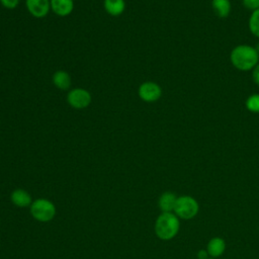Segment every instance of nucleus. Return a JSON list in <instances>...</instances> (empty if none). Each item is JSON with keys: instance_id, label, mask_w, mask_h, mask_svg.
Instances as JSON below:
<instances>
[{"instance_id": "f257e3e1", "label": "nucleus", "mask_w": 259, "mask_h": 259, "mask_svg": "<svg viewBox=\"0 0 259 259\" xmlns=\"http://www.w3.org/2000/svg\"><path fill=\"white\" fill-rule=\"evenodd\" d=\"M231 64L239 71H252L259 63V55L255 47L247 44L236 46L230 54Z\"/></svg>"}, {"instance_id": "f03ea898", "label": "nucleus", "mask_w": 259, "mask_h": 259, "mask_svg": "<svg viewBox=\"0 0 259 259\" xmlns=\"http://www.w3.org/2000/svg\"><path fill=\"white\" fill-rule=\"evenodd\" d=\"M180 230V219L173 212H161L154 224V232L158 239L170 241L174 239Z\"/></svg>"}, {"instance_id": "7ed1b4c3", "label": "nucleus", "mask_w": 259, "mask_h": 259, "mask_svg": "<svg viewBox=\"0 0 259 259\" xmlns=\"http://www.w3.org/2000/svg\"><path fill=\"white\" fill-rule=\"evenodd\" d=\"M29 212L36 222L48 223L55 218L57 208L52 200L45 197H39L32 200L29 206Z\"/></svg>"}, {"instance_id": "20e7f679", "label": "nucleus", "mask_w": 259, "mask_h": 259, "mask_svg": "<svg viewBox=\"0 0 259 259\" xmlns=\"http://www.w3.org/2000/svg\"><path fill=\"white\" fill-rule=\"evenodd\" d=\"M199 211V203L191 195L183 194L179 195L176 200V204L173 212L180 219L184 221H189L194 219Z\"/></svg>"}, {"instance_id": "39448f33", "label": "nucleus", "mask_w": 259, "mask_h": 259, "mask_svg": "<svg viewBox=\"0 0 259 259\" xmlns=\"http://www.w3.org/2000/svg\"><path fill=\"white\" fill-rule=\"evenodd\" d=\"M92 97L88 90L84 88H75L69 91L67 101L70 106L75 109H84L91 103Z\"/></svg>"}, {"instance_id": "423d86ee", "label": "nucleus", "mask_w": 259, "mask_h": 259, "mask_svg": "<svg viewBox=\"0 0 259 259\" xmlns=\"http://www.w3.org/2000/svg\"><path fill=\"white\" fill-rule=\"evenodd\" d=\"M139 97L145 102H156L162 96L161 86L153 81H146L142 83L138 89Z\"/></svg>"}, {"instance_id": "0eeeda50", "label": "nucleus", "mask_w": 259, "mask_h": 259, "mask_svg": "<svg viewBox=\"0 0 259 259\" xmlns=\"http://www.w3.org/2000/svg\"><path fill=\"white\" fill-rule=\"evenodd\" d=\"M25 6L28 12L36 18L45 17L51 10L50 0H25Z\"/></svg>"}, {"instance_id": "6e6552de", "label": "nucleus", "mask_w": 259, "mask_h": 259, "mask_svg": "<svg viewBox=\"0 0 259 259\" xmlns=\"http://www.w3.org/2000/svg\"><path fill=\"white\" fill-rule=\"evenodd\" d=\"M205 249L210 258L218 259L225 253V251L227 249V243L222 237L215 236V237H212L211 239H209V241L206 244Z\"/></svg>"}, {"instance_id": "1a4fd4ad", "label": "nucleus", "mask_w": 259, "mask_h": 259, "mask_svg": "<svg viewBox=\"0 0 259 259\" xmlns=\"http://www.w3.org/2000/svg\"><path fill=\"white\" fill-rule=\"evenodd\" d=\"M10 201L15 206L24 208V207L30 206V204L32 202V198H31V195L29 194V192L26 191L25 189L16 188L10 193Z\"/></svg>"}, {"instance_id": "9d476101", "label": "nucleus", "mask_w": 259, "mask_h": 259, "mask_svg": "<svg viewBox=\"0 0 259 259\" xmlns=\"http://www.w3.org/2000/svg\"><path fill=\"white\" fill-rule=\"evenodd\" d=\"M177 195L173 191H165L158 198V207L161 212H171L174 210Z\"/></svg>"}, {"instance_id": "9b49d317", "label": "nucleus", "mask_w": 259, "mask_h": 259, "mask_svg": "<svg viewBox=\"0 0 259 259\" xmlns=\"http://www.w3.org/2000/svg\"><path fill=\"white\" fill-rule=\"evenodd\" d=\"M51 9L58 16H68L74 9L73 0H50Z\"/></svg>"}, {"instance_id": "f8f14e48", "label": "nucleus", "mask_w": 259, "mask_h": 259, "mask_svg": "<svg viewBox=\"0 0 259 259\" xmlns=\"http://www.w3.org/2000/svg\"><path fill=\"white\" fill-rule=\"evenodd\" d=\"M210 5L214 14L220 18H227L232 10L230 0H211Z\"/></svg>"}, {"instance_id": "ddd939ff", "label": "nucleus", "mask_w": 259, "mask_h": 259, "mask_svg": "<svg viewBox=\"0 0 259 259\" xmlns=\"http://www.w3.org/2000/svg\"><path fill=\"white\" fill-rule=\"evenodd\" d=\"M53 83L58 89L67 90L71 86V77L66 71L59 70L53 75Z\"/></svg>"}, {"instance_id": "4468645a", "label": "nucleus", "mask_w": 259, "mask_h": 259, "mask_svg": "<svg viewBox=\"0 0 259 259\" xmlns=\"http://www.w3.org/2000/svg\"><path fill=\"white\" fill-rule=\"evenodd\" d=\"M103 5L105 11L111 16H118L125 9L124 0H104Z\"/></svg>"}, {"instance_id": "2eb2a0df", "label": "nucleus", "mask_w": 259, "mask_h": 259, "mask_svg": "<svg viewBox=\"0 0 259 259\" xmlns=\"http://www.w3.org/2000/svg\"><path fill=\"white\" fill-rule=\"evenodd\" d=\"M248 27L250 32L259 38V8L251 12L248 20Z\"/></svg>"}, {"instance_id": "dca6fc26", "label": "nucleus", "mask_w": 259, "mask_h": 259, "mask_svg": "<svg viewBox=\"0 0 259 259\" xmlns=\"http://www.w3.org/2000/svg\"><path fill=\"white\" fill-rule=\"evenodd\" d=\"M246 108L252 113H259V93L249 95L245 101Z\"/></svg>"}, {"instance_id": "f3484780", "label": "nucleus", "mask_w": 259, "mask_h": 259, "mask_svg": "<svg viewBox=\"0 0 259 259\" xmlns=\"http://www.w3.org/2000/svg\"><path fill=\"white\" fill-rule=\"evenodd\" d=\"M243 6L251 11H254L259 8V0H242Z\"/></svg>"}, {"instance_id": "a211bd4d", "label": "nucleus", "mask_w": 259, "mask_h": 259, "mask_svg": "<svg viewBox=\"0 0 259 259\" xmlns=\"http://www.w3.org/2000/svg\"><path fill=\"white\" fill-rule=\"evenodd\" d=\"M19 1L20 0H0V3L7 9H14L18 6Z\"/></svg>"}, {"instance_id": "6ab92c4d", "label": "nucleus", "mask_w": 259, "mask_h": 259, "mask_svg": "<svg viewBox=\"0 0 259 259\" xmlns=\"http://www.w3.org/2000/svg\"><path fill=\"white\" fill-rule=\"evenodd\" d=\"M252 80L257 86H259V63L252 70Z\"/></svg>"}, {"instance_id": "aec40b11", "label": "nucleus", "mask_w": 259, "mask_h": 259, "mask_svg": "<svg viewBox=\"0 0 259 259\" xmlns=\"http://www.w3.org/2000/svg\"><path fill=\"white\" fill-rule=\"evenodd\" d=\"M196 257H197V259H208L209 255H208L206 249H200L197 251Z\"/></svg>"}, {"instance_id": "412c9836", "label": "nucleus", "mask_w": 259, "mask_h": 259, "mask_svg": "<svg viewBox=\"0 0 259 259\" xmlns=\"http://www.w3.org/2000/svg\"><path fill=\"white\" fill-rule=\"evenodd\" d=\"M255 48H256V50H257V53H258V55H259V42L257 44V46H256Z\"/></svg>"}, {"instance_id": "4be33fe9", "label": "nucleus", "mask_w": 259, "mask_h": 259, "mask_svg": "<svg viewBox=\"0 0 259 259\" xmlns=\"http://www.w3.org/2000/svg\"><path fill=\"white\" fill-rule=\"evenodd\" d=\"M208 259H214V258H210V257H209V258H208Z\"/></svg>"}]
</instances>
